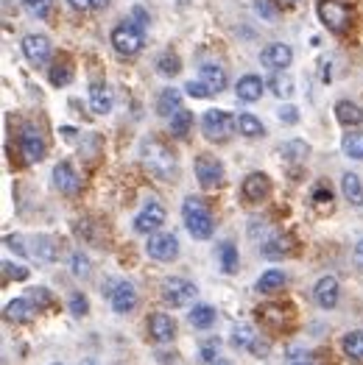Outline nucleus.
Returning a JSON list of instances; mask_svg holds the SVG:
<instances>
[{"instance_id": "nucleus-53", "label": "nucleus", "mask_w": 363, "mask_h": 365, "mask_svg": "<svg viewBox=\"0 0 363 365\" xmlns=\"http://www.w3.org/2000/svg\"><path fill=\"white\" fill-rule=\"evenodd\" d=\"M54 365H61V363H54Z\"/></svg>"}, {"instance_id": "nucleus-36", "label": "nucleus", "mask_w": 363, "mask_h": 365, "mask_svg": "<svg viewBox=\"0 0 363 365\" xmlns=\"http://www.w3.org/2000/svg\"><path fill=\"white\" fill-rule=\"evenodd\" d=\"M344 151L352 159H363V131H352L344 137Z\"/></svg>"}, {"instance_id": "nucleus-50", "label": "nucleus", "mask_w": 363, "mask_h": 365, "mask_svg": "<svg viewBox=\"0 0 363 365\" xmlns=\"http://www.w3.org/2000/svg\"><path fill=\"white\" fill-rule=\"evenodd\" d=\"M279 3H282V6H297L299 0H279Z\"/></svg>"}, {"instance_id": "nucleus-26", "label": "nucleus", "mask_w": 363, "mask_h": 365, "mask_svg": "<svg viewBox=\"0 0 363 365\" xmlns=\"http://www.w3.org/2000/svg\"><path fill=\"white\" fill-rule=\"evenodd\" d=\"M187 321H190L193 329H210L212 324H215V309L210 304H196L190 309Z\"/></svg>"}, {"instance_id": "nucleus-35", "label": "nucleus", "mask_w": 363, "mask_h": 365, "mask_svg": "<svg viewBox=\"0 0 363 365\" xmlns=\"http://www.w3.org/2000/svg\"><path fill=\"white\" fill-rule=\"evenodd\" d=\"M156 70H159V76H176L182 70V61L176 53H162L159 59H156Z\"/></svg>"}, {"instance_id": "nucleus-20", "label": "nucleus", "mask_w": 363, "mask_h": 365, "mask_svg": "<svg viewBox=\"0 0 363 365\" xmlns=\"http://www.w3.org/2000/svg\"><path fill=\"white\" fill-rule=\"evenodd\" d=\"M36 312H39V307L34 304L31 299H14L11 304H6V321L26 324V321H31Z\"/></svg>"}, {"instance_id": "nucleus-9", "label": "nucleus", "mask_w": 363, "mask_h": 365, "mask_svg": "<svg viewBox=\"0 0 363 365\" xmlns=\"http://www.w3.org/2000/svg\"><path fill=\"white\" fill-rule=\"evenodd\" d=\"M196 179H199V184L204 190L218 187V184L224 182V165H221V159H215L210 153H202L196 159Z\"/></svg>"}, {"instance_id": "nucleus-34", "label": "nucleus", "mask_w": 363, "mask_h": 365, "mask_svg": "<svg viewBox=\"0 0 363 365\" xmlns=\"http://www.w3.org/2000/svg\"><path fill=\"white\" fill-rule=\"evenodd\" d=\"M70 78H73V73H70V61L67 59H59L51 64V84L54 87H64Z\"/></svg>"}, {"instance_id": "nucleus-22", "label": "nucleus", "mask_w": 363, "mask_h": 365, "mask_svg": "<svg viewBox=\"0 0 363 365\" xmlns=\"http://www.w3.org/2000/svg\"><path fill=\"white\" fill-rule=\"evenodd\" d=\"M182 109V92L179 90H162L156 95V115L162 118H174L176 112Z\"/></svg>"}, {"instance_id": "nucleus-13", "label": "nucleus", "mask_w": 363, "mask_h": 365, "mask_svg": "<svg viewBox=\"0 0 363 365\" xmlns=\"http://www.w3.org/2000/svg\"><path fill=\"white\" fill-rule=\"evenodd\" d=\"M260 61H263L269 70H288L291 61H294V51H291L285 42H272L269 48H263Z\"/></svg>"}, {"instance_id": "nucleus-25", "label": "nucleus", "mask_w": 363, "mask_h": 365, "mask_svg": "<svg viewBox=\"0 0 363 365\" xmlns=\"http://www.w3.org/2000/svg\"><path fill=\"white\" fill-rule=\"evenodd\" d=\"M341 349L344 354L352 360V363H363V332L355 329V332H347L341 337Z\"/></svg>"}, {"instance_id": "nucleus-47", "label": "nucleus", "mask_w": 363, "mask_h": 365, "mask_svg": "<svg viewBox=\"0 0 363 365\" xmlns=\"http://www.w3.org/2000/svg\"><path fill=\"white\" fill-rule=\"evenodd\" d=\"M313 198H316V201H327V204H330V198H333V192H330V190H324V187H319Z\"/></svg>"}, {"instance_id": "nucleus-3", "label": "nucleus", "mask_w": 363, "mask_h": 365, "mask_svg": "<svg viewBox=\"0 0 363 365\" xmlns=\"http://www.w3.org/2000/svg\"><path fill=\"white\" fill-rule=\"evenodd\" d=\"M235 128H238V120L224 109H210L202 115V131L212 143H227L235 134Z\"/></svg>"}, {"instance_id": "nucleus-10", "label": "nucleus", "mask_w": 363, "mask_h": 365, "mask_svg": "<svg viewBox=\"0 0 363 365\" xmlns=\"http://www.w3.org/2000/svg\"><path fill=\"white\" fill-rule=\"evenodd\" d=\"M319 17L335 34L349 29V11H347V6H341L335 0H319Z\"/></svg>"}, {"instance_id": "nucleus-45", "label": "nucleus", "mask_w": 363, "mask_h": 365, "mask_svg": "<svg viewBox=\"0 0 363 365\" xmlns=\"http://www.w3.org/2000/svg\"><path fill=\"white\" fill-rule=\"evenodd\" d=\"M215 351H218V340H215V343H204V346H202V357H204L207 363H210V360H215Z\"/></svg>"}, {"instance_id": "nucleus-24", "label": "nucleus", "mask_w": 363, "mask_h": 365, "mask_svg": "<svg viewBox=\"0 0 363 365\" xmlns=\"http://www.w3.org/2000/svg\"><path fill=\"white\" fill-rule=\"evenodd\" d=\"M341 192L352 207H363V182L355 173H344L341 179Z\"/></svg>"}, {"instance_id": "nucleus-30", "label": "nucleus", "mask_w": 363, "mask_h": 365, "mask_svg": "<svg viewBox=\"0 0 363 365\" xmlns=\"http://www.w3.org/2000/svg\"><path fill=\"white\" fill-rule=\"evenodd\" d=\"M269 87H272V92L277 98H291L294 95V81H291V76L285 70H274Z\"/></svg>"}, {"instance_id": "nucleus-12", "label": "nucleus", "mask_w": 363, "mask_h": 365, "mask_svg": "<svg viewBox=\"0 0 363 365\" xmlns=\"http://www.w3.org/2000/svg\"><path fill=\"white\" fill-rule=\"evenodd\" d=\"M241 192L246 201H252V204H260L263 198H269V192H272V182H269V176L266 173H249L241 184Z\"/></svg>"}, {"instance_id": "nucleus-49", "label": "nucleus", "mask_w": 363, "mask_h": 365, "mask_svg": "<svg viewBox=\"0 0 363 365\" xmlns=\"http://www.w3.org/2000/svg\"><path fill=\"white\" fill-rule=\"evenodd\" d=\"M106 6V0H92V9H104Z\"/></svg>"}, {"instance_id": "nucleus-15", "label": "nucleus", "mask_w": 363, "mask_h": 365, "mask_svg": "<svg viewBox=\"0 0 363 365\" xmlns=\"http://www.w3.org/2000/svg\"><path fill=\"white\" fill-rule=\"evenodd\" d=\"M338 293L341 290H338V279L335 276H322L316 282V287H313V299L322 309H333L338 304Z\"/></svg>"}, {"instance_id": "nucleus-31", "label": "nucleus", "mask_w": 363, "mask_h": 365, "mask_svg": "<svg viewBox=\"0 0 363 365\" xmlns=\"http://www.w3.org/2000/svg\"><path fill=\"white\" fill-rule=\"evenodd\" d=\"M282 284H285V271H277V268L266 271V274L257 279V290L260 293H277Z\"/></svg>"}, {"instance_id": "nucleus-43", "label": "nucleus", "mask_w": 363, "mask_h": 365, "mask_svg": "<svg viewBox=\"0 0 363 365\" xmlns=\"http://www.w3.org/2000/svg\"><path fill=\"white\" fill-rule=\"evenodd\" d=\"M131 23H134L137 29L143 31L146 26H149V14H146V11L140 9V6H134V9H131Z\"/></svg>"}, {"instance_id": "nucleus-1", "label": "nucleus", "mask_w": 363, "mask_h": 365, "mask_svg": "<svg viewBox=\"0 0 363 365\" xmlns=\"http://www.w3.org/2000/svg\"><path fill=\"white\" fill-rule=\"evenodd\" d=\"M182 220H184V226H187V232H190V237L193 240H210L212 237V215H210V207L202 201V198H184V204H182Z\"/></svg>"}, {"instance_id": "nucleus-4", "label": "nucleus", "mask_w": 363, "mask_h": 365, "mask_svg": "<svg viewBox=\"0 0 363 365\" xmlns=\"http://www.w3.org/2000/svg\"><path fill=\"white\" fill-rule=\"evenodd\" d=\"M112 48L118 56H137L143 51V31L137 29L131 20H126L121 26L112 29Z\"/></svg>"}, {"instance_id": "nucleus-7", "label": "nucleus", "mask_w": 363, "mask_h": 365, "mask_svg": "<svg viewBox=\"0 0 363 365\" xmlns=\"http://www.w3.org/2000/svg\"><path fill=\"white\" fill-rule=\"evenodd\" d=\"M146 251H149V257L156 259V262H174L179 257V240L171 232H156V235H149Z\"/></svg>"}, {"instance_id": "nucleus-18", "label": "nucleus", "mask_w": 363, "mask_h": 365, "mask_svg": "<svg viewBox=\"0 0 363 365\" xmlns=\"http://www.w3.org/2000/svg\"><path fill=\"white\" fill-rule=\"evenodd\" d=\"M266 90V81L260 78V76H254V73H249V76H243L241 81H238V98H241L243 103H254V101H260V95Z\"/></svg>"}, {"instance_id": "nucleus-42", "label": "nucleus", "mask_w": 363, "mask_h": 365, "mask_svg": "<svg viewBox=\"0 0 363 365\" xmlns=\"http://www.w3.org/2000/svg\"><path fill=\"white\" fill-rule=\"evenodd\" d=\"M184 92H187V95H193V98H207V95H210V90H207L202 81H187Z\"/></svg>"}, {"instance_id": "nucleus-37", "label": "nucleus", "mask_w": 363, "mask_h": 365, "mask_svg": "<svg viewBox=\"0 0 363 365\" xmlns=\"http://www.w3.org/2000/svg\"><path fill=\"white\" fill-rule=\"evenodd\" d=\"M288 245H291V240H288V237H277V240H272V243H266V248H263V257L277 259V257L288 254Z\"/></svg>"}, {"instance_id": "nucleus-52", "label": "nucleus", "mask_w": 363, "mask_h": 365, "mask_svg": "<svg viewBox=\"0 0 363 365\" xmlns=\"http://www.w3.org/2000/svg\"><path fill=\"white\" fill-rule=\"evenodd\" d=\"M26 3H29V6H36V3H45V0H26Z\"/></svg>"}, {"instance_id": "nucleus-5", "label": "nucleus", "mask_w": 363, "mask_h": 365, "mask_svg": "<svg viewBox=\"0 0 363 365\" xmlns=\"http://www.w3.org/2000/svg\"><path fill=\"white\" fill-rule=\"evenodd\" d=\"M159 293H162V302L171 307H187L193 299H196V284L193 282H187V279H179V276H171V279H165L162 282V287H159Z\"/></svg>"}, {"instance_id": "nucleus-46", "label": "nucleus", "mask_w": 363, "mask_h": 365, "mask_svg": "<svg viewBox=\"0 0 363 365\" xmlns=\"http://www.w3.org/2000/svg\"><path fill=\"white\" fill-rule=\"evenodd\" d=\"M73 9H81V11H90L92 9V0H67Z\"/></svg>"}, {"instance_id": "nucleus-32", "label": "nucleus", "mask_w": 363, "mask_h": 365, "mask_svg": "<svg viewBox=\"0 0 363 365\" xmlns=\"http://www.w3.org/2000/svg\"><path fill=\"white\" fill-rule=\"evenodd\" d=\"M190 128H193V112L179 109V112L171 118V134H174V137H187Z\"/></svg>"}, {"instance_id": "nucleus-21", "label": "nucleus", "mask_w": 363, "mask_h": 365, "mask_svg": "<svg viewBox=\"0 0 363 365\" xmlns=\"http://www.w3.org/2000/svg\"><path fill=\"white\" fill-rule=\"evenodd\" d=\"M335 118H338L341 125L355 128V125H361L363 123V109L355 103V101H338V103H335Z\"/></svg>"}, {"instance_id": "nucleus-14", "label": "nucleus", "mask_w": 363, "mask_h": 365, "mask_svg": "<svg viewBox=\"0 0 363 365\" xmlns=\"http://www.w3.org/2000/svg\"><path fill=\"white\" fill-rule=\"evenodd\" d=\"M149 335H151L154 343H171L174 335H176L174 318L165 315V312H151L149 315Z\"/></svg>"}, {"instance_id": "nucleus-8", "label": "nucleus", "mask_w": 363, "mask_h": 365, "mask_svg": "<svg viewBox=\"0 0 363 365\" xmlns=\"http://www.w3.org/2000/svg\"><path fill=\"white\" fill-rule=\"evenodd\" d=\"M162 223H165V207L159 201H149L134 217V232L137 235H156Z\"/></svg>"}, {"instance_id": "nucleus-28", "label": "nucleus", "mask_w": 363, "mask_h": 365, "mask_svg": "<svg viewBox=\"0 0 363 365\" xmlns=\"http://www.w3.org/2000/svg\"><path fill=\"white\" fill-rule=\"evenodd\" d=\"M238 248L232 243H221L218 245V265H221V271L224 274H235L238 271Z\"/></svg>"}, {"instance_id": "nucleus-48", "label": "nucleus", "mask_w": 363, "mask_h": 365, "mask_svg": "<svg viewBox=\"0 0 363 365\" xmlns=\"http://www.w3.org/2000/svg\"><path fill=\"white\" fill-rule=\"evenodd\" d=\"M207 365H232L229 360H221V357H215V360H210Z\"/></svg>"}, {"instance_id": "nucleus-27", "label": "nucleus", "mask_w": 363, "mask_h": 365, "mask_svg": "<svg viewBox=\"0 0 363 365\" xmlns=\"http://www.w3.org/2000/svg\"><path fill=\"white\" fill-rule=\"evenodd\" d=\"M238 131H241L243 137H249V140H260V137L266 134L263 123L257 120L252 112H241V115H238Z\"/></svg>"}, {"instance_id": "nucleus-2", "label": "nucleus", "mask_w": 363, "mask_h": 365, "mask_svg": "<svg viewBox=\"0 0 363 365\" xmlns=\"http://www.w3.org/2000/svg\"><path fill=\"white\" fill-rule=\"evenodd\" d=\"M143 162H146L149 173H154L156 179H174L176 176V153L156 140H149L143 145Z\"/></svg>"}, {"instance_id": "nucleus-51", "label": "nucleus", "mask_w": 363, "mask_h": 365, "mask_svg": "<svg viewBox=\"0 0 363 365\" xmlns=\"http://www.w3.org/2000/svg\"><path fill=\"white\" fill-rule=\"evenodd\" d=\"M294 365H313V363H310V360H297Z\"/></svg>"}, {"instance_id": "nucleus-41", "label": "nucleus", "mask_w": 363, "mask_h": 365, "mask_svg": "<svg viewBox=\"0 0 363 365\" xmlns=\"http://www.w3.org/2000/svg\"><path fill=\"white\" fill-rule=\"evenodd\" d=\"M277 115H279V120L288 123V125H297L299 123V109L297 106H282Z\"/></svg>"}, {"instance_id": "nucleus-23", "label": "nucleus", "mask_w": 363, "mask_h": 365, "mask_svg": "<svg viewBox=\"0 0 363 365\" xmlns=\"http://www.w3.org/2000/svg\"><path fill=\"white\" fill-rule=\"evenodd\" d=\"M90 109L95 115H109V109H112V95L98 81L90 84Z\"/></svg>"}, {"instance_id": "nucleus-44", "label": "nucleus", "mask_w": 363, "mask_h": 365, "mask_svg": "<svg viewBox=\"0 0 363 365\" xmlns=\"http://www.w3.org/2000/svg\"><path fill=\"white\" fill-rule=\"evenodd\" d=\"M31 293H34V296H31V302H34L36 307L51 304V296H48V290H45V287H36V290H31Z\"/></svg>"}, {"instance_id": "nucleus-39", "label": "nucleus", "mask_w": 363, "mask_h": 365, "mask_svg": "<svg viewBox=\"0 0 363 365\" xmlns=\"http://www.w3.org/2000/svg\"><path fill=\"white\" fill-rule=\"evenodd\" d=\"M70 312L79 315V318L90 312V304H87V299H84L81 293H73V296H70Z\"/></svg>"}, {"instance_id": "nucleus-38", "label": "nucleus", "mask_w": 363, "mask_h": 365, "mask_svg": "<svg viewBox=\"0 0 363 365\" xmlns=\"http://www.w3.org/2000/svg\"><path fill=\"white\" fill-rule=\"evenodd\" d=\"M70 265H73V274L79 276V279H87L90 276V259L84 257V254H73V259H70Z\"/></svg>"}, {"instance_id": "nucleus-19", "label": "nucleus", "mask_w": 363, "mask_h": 365, "mask_svg": "<svg viewBox=\"0 0 363 365\" xmlns=\"http://www.w3.org/2000/svg\"><path fill=\"white\" fill-rule=\"evenodd\" d=\"M54 182H56L59 192H64V195H76L79 187H81L79 176H76V170H73L67 162H59V165L54 168Z\"/></svg>"}, {"instance_id": "nucleus-16", "label": "nucleus", "mask_w": 363, "mask_h": 365, "mask_svg": "<svg viewBox=\"0 0 363 365\" xmlns=\"http://www.w3.org/2000/svg\"><path fill=\"white\" fill-rule=\"evenodd\" d=\"M109 299H112V309H115L118 315H126V312H131V309L137 307V290H134V284H129V282H118L115 290L109 293Z\"/></svg>"}, {"instance_id": "nucleus-11", "label": "nucleus", "mask_w": 363, "mask_h": 365, "mask_svg": "<svg viewBox=\"0 0 363 365\" xmlns=\"http://www.w3.org/2000/svg\"><path fill=\"white\" fill-rule=\"evenodd\" d=\"M20 145H23L26 162H42V156H45V140H42V134H39L36 125H23Z\"/></svg>"}, {"instance_id": "nucleus-6", "label": "nucleus", "mask_w": 363, "mask_h": 365, "mask_svg": "<svg viewBox=\"0 0 363 365\" xmlns=\"http://www.w3.org/2000/svg\"><path fill=\"white\" fill-rule=\"evenodd\" d=\"M23 56L29 59L31 67H45L51 61V53H54V45L45 34H29L23 36Z\"/></svg>"}, {"instance_id": "nucleus-33", "label": "nucleus", "mask_w": 363, "mask_h": 365, "mask_svg": "<svg viewBox=\"0 0 363 365\" xmlns=\"http://www.w3.org/2000/svg\"><path fill=\"white\" fill-rule=\"evenodd\" d=\"M254 340H257V335H254V329H252L249 324H238V327L232 329V346H235V349H252Z\"/></svg>"}, {"instance_id": "nucleus-17", "label": "nucleus", "mask_w": 363, "mask_h": 365, "mask_svg": "<svg viewBox=\"0 0 363 365\" xmlns=\"http://www.w3.org/2000/svg\"><path fill=\"white\" fill-rule=\"evenodd\" d=\"M199 81L210 90V95H218V92L227 90V70L218 67V64H204L199 70Z\"/></svg>"}, {"instance_id": "nucleus-29", "label": "nucleus", "mask_w": 363, "mask_h": 365, "mask_svg": "<svg viewBox=\"0 0 363 365\" xmlns=\"http://www.w3.org/2000/svg\"><path fill=\"white\" fill-rule=\"evenodd\" d=\"M279 153L288 159V162H294V165H299V162H304L307 156H310V145L304 143V140H288L282 148H279Z\"/></svg>"}, {"instance_id": "nucleus-40", "label": "nucleus", "mask_w": 363, "mask_h": 365, "mask_svg": "<svg viewBox=\"0 0 363 365\" xmlns=\"http://www.w3.org/2000/svg\"><path fill=\"white\" fill-rule=\"evenodd\" d=\"M3 271L9 279H17V282H23V279H29V268H23V265H14V262H3Z\"/></svg>"}]
</instances>
